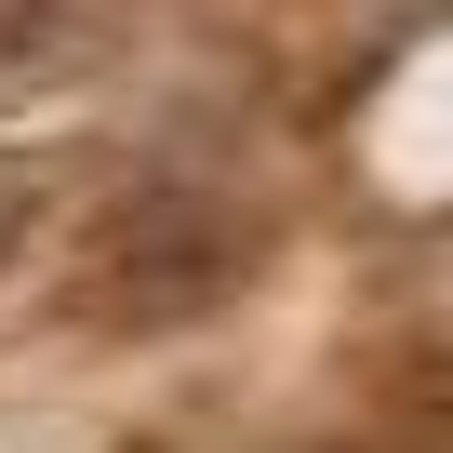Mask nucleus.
<instances>
[{"label": "nucleus", "instance_id": "obj_1", "mask_svg": "<svg viewBox=\"0 0 453 453\" xmlns=\"http://www.w3.org/2000/svg\"><path fill=\"white\" fill-rule=\"evenodd\" d=\"M226 280H241V226H226L213 200L187 187H147L120 226H107V254H94V320H200Z\"/></svg>", "mask_w": 453, "mask_h": 453}, {"label": "nucleus", "instance_id": "obj_2", "mask_svg": "<svg viewBox=\"0 0 453 453\" xmlns=\"http://www.w3.org/2000/svg\"><path fill=\"white\" fill-rule=\"evenodd\" d=\"M67 67H94L81 0H0V81H67Z\"/></svg>", "mask_w": 453, "mask_h": 453}, {"label": "nucleus", "instance_id": "obj_3", "mask_svg": "<svg viewBox=\"0 0 453 453\" xmlns=\"http://www.w3.org/2000/svg\"><path fill=\"white\" fill-rule=\"evenodd\" d=\"M27 213H41V200H27L14 173H0V267H14V254H27Z\"/></svg>", "mask_w": 453, "mask_h": 453}]
</instances>
